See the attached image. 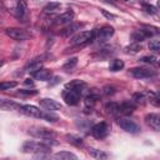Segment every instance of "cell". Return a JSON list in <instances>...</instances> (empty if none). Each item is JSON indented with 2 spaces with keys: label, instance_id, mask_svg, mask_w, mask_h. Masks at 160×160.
<instances>
[{
  "label": "cell",
  "instance_id": "cell-1",
  "mask_svg": "<svg viewBox=\"0 0 160 160\" xmlns=\"http://www.w3.org/2000/svg\"><path fill=\"white\" fill-rule=\"evenodd\" d=\"M22 151L28 154H44L50 151V146L40 141H25L22 144Z\"/></svg>",
  "mask_w": 160,
  "mask_h": 160
},
{
  "label": "cell",
  "instance_id": "cell-2",
  "mask_svg": "<svg viewBox=\"0 0 160 160\" xmlns=\"http://www.w3.org/2000/svg\"><path fill=\"white\" fill-rule=\"evenodd\" d=\"M28 132L34 138H39V139H44V140H52L56 135L52 130L44 128V126H31V128H29Z\"/></svg>",
  "mask_w": 160,
  "mask_h": 160
},
{
  "label": "cell",
  "instance_id": "cell-3",
  "mask_svg": "<svg viewBox=\"0 0 160 160\" xmlns=\"http://www.w3.org/2000/svg\"><path fill=\"white\" fill-rule=\"evenodd\" d=\"M94 34H95L94 31H80L75 36H72L71 44L74 46H79V48L86 46L88 44H90L94 40Z\"/></svg>",
  "mask_w": 160,
  "mask_h": 160
},
{
  "label": "cell",
  "instance_id": "cell-4",
  "mask_svg": "<svg viewBox=\"0 0 160 160\" xmlns=\"http://www.w3.org/2000/svg\"><path fill=\"white\" fill-rule=\"evenodd\" d=\"M62 98L68 105H76L80 101L81 98V89H72V88H66L62 91Z\"/></svg>",
  "mask_w": 160,
  "mask_h": 160
},
{
  "label": "cell",
  "instance_id": "cell-5",
  "mask_svg": "<svg viewBox=\"0 0 160 160\" xmlns=\"http://www.w3.org/2000/svg\"><path fill=\"white\" fill-rule=\"evenodd\" d=\"M5 34L14 39V40H18V41H24V40H28L31 38V34L21 28H8L5 30Z\"/></svg>",
  "mask_w": 160,
  "mask_h": 160
},
{
  "label": "cell",
  "instance_id": "cell-6",
  "mask_svg": "<svg viewBox=\"0 0 160 160\" xmlns=\"http://www.w3.org/2000/svg\"><path fill=\"white\" fill-rule=\"evenodd\" d=\"M118 124H119V126H120L122 130H125V131H128V132H131V134H136V132H139V131L141 130L140 126H139L134 120L128 119V118H121V119H119V120H118Z\"/></svg>",
  "mask_w": 160,
  "mask_h": 160
},
{
  "label": "cell",
  "instance_id": "cell-7",
  "mask_svg": "<svg viewBox=\"0 0 160 160\" xmlns=\"http://www.w3.org/2000/svg\"><path fill=\"white\" fill-rule=\"evenodd\" d=\"M19 111L22 112L26 116H31V118H38V119H42V114L44 111L40 110L39 108L34 106V105H20Z\"/></svg>",
  "mask_w": 160,
  "mask_h": 160
},
{
  "label": "cell",
  "instance_id": "cell-8",
  "mask_svg": "<svg viewBox=\"0 0 160 160\" xmlns=\"http://www.w3.org/2000/svg\"><path fill=\"white\" fill-rule=\"evenodd\" d=\"M109 130L110 129H109V125L106 122H99L91 128V135L96 139H104L108 136Z\"/></svg>",
  "mask_w": 160,
  "mask_h": 160
},
{
  "label": "cell",
  "instance_id": "cell-9",
  "mask_svg": "<svg viewBox=\"0 0 160 160\" xmlns=\"http://www.w3.org/2000/svg\"><path fill=\"white\" fill-rule=\"evenodd\" d=\"M130 74L136 78V79H146V78H150V76H154L155 75V71L154 70H150L148 68H132L130 69Z\"/></svg>",
  "mask_w": 160,
  "mask_h": 160
},
{
  "label": "cell",
  "instance_id": "cell-10",
  "mask_svg": "<svg viewBox=\"0 0 160 160\" xmlns=\"http://www.w3.org/2000/svg\"><path fill=\"white\" fill-rule=\"evenodd\" d=\"M39 102H40V105H41L44 109H46V110H49V111L60 110V109L62 108V105H61L60 102H58V101H56V100H54V99H49V98L40 99V100H39Z\"/></svg>",
  "mask_w": 160,
  "mask_h": 160
},
{
  "label": "cell",
  "instance_id": "cell-11",
  "mask_svg": "<svg viewBox=\"0 0 160 160\" xmlns=\"http://www.w3.org/2000/svg\"><path fill=\"white\" fill-rule=\"evenodd\" d=\"M145 121L146 124L154 129L155 131H159L160 130V115L159 114H155V112H151V114H148L145 116Z\"/></svg>",
  "mask_w": 160,
  "mask_h": 160
},
{
  "label": "cell",
  "instance_id": "cell-12",
  "mask_svg": "<svg viewBox=\"0 0 160 160\" xmlns=\"http://www.w3.org/2000/svg\"><path fill=\"white\" fill-rule=\"evenodd\" d=\"M72 19H74V11L72 10H68V11H65V12H62L59 16L55 18V24H58V25H65V24L71 22Z\"/></svg>",
  "mask_w": 160,
  "mask_h": 160
},
{
  "label": "cell",
  "instance_id": "cell-13",
  "mask_svg": "<svg viewBox=\"0 0 160 160\" xmlns=\"http://www.w3.org/2000/svg\"><path fill=\"white\" fill-rule=\"evenodd\" d=\"M114 35V28L110 25H105L98 30V39L99 40H108Z\"/></svg>",
  "mask_w": 160,
  "mask_h": 160
},
{
  "label": "cell",
  "instance_id": "cell-14",
  "mask_svg": "<svg viewBox=\"0 0 160 160\" xmlns=\"http://www.w3.org/2000/svg\"><path fill=\"white\" fill-rule=\"evenodd\" d=\"M20 105L12 100H9V99H4V98H0V110H16L19 109Z\"/></svg>",
  "mask_w": 160,
  "mask_h": 160
},
{
  "label": "cell",
  "instance_id": "cell-15",
  "mask_svg": "<svg viewBox=\"0 0 160 160\" xmlns=\"http://www.w3.org/2000/svg\"><path fill=\"white\" fill-rule=\"evenodd\" d=\"M136 105L132 101H124L119 105V112L124 114V115H129L135 110Z\"/></svg>",
  "mask_w": 160,
  "mask_h": 160
},
{
  "label": "cell",
  "instance_id": "cell-16",
  "mask_svg": "<svg viewBox=\"0 0 160 160\" xmlns=\"http://www.w3.org/2000/svg\"><path fill=\"white\" fill-rule=\"evenodd\" d=\"M39 69H41V59L40 58H36V59L30 60L26 64V66H25V70L26 71H30V72H35Z\"/></svg>",
  "mask_w": 160,
  "mask_h": 160
},
{
  "label": "cell",
  "instance_id": "cell-17",
  "mask_svg": "<svg viewBox=\"0 0 160 160\" xmlns=\"http://www.w3.org/2000/svg\"><path fill=\"white\" fill-rule=\"evenodd\" d=\"M32 75L38 80H50V78L52 76V74H51V71L49 69H42V68L39 69L38 71L32 72Z\"/></svg>",
  "mask_w": 160,
  "mask_h": 160
},
{
  "label": "cell",
  "instance_id": "cell-18",
  "mask_svg": "<svg viewBox=\"0 0 160 160\" xmlns=\"http://www.w3.org/2000/svg\"><path fill=\"white\" fill-rule=\"evenodd\" d=\"M84 26V24H80V22H74V24H71V25H69V26H66L62 31H61V35L62 36H70L71 34H74L76 30H80L81 28Z\"/></svg>",
  "mask_w": 160,
  "mask_h": 160
},
{
  "label": "cell",
  "instance_id": "cell-19",
  "mask_svg": "<svg viewBox=\"0 0 160 160\" xmlns=\"http://www.w3.org/2000/svg\"><path fill=\"white\" fill-rule=\"evenodd\" d=\"M54 158L55 159H60V160H76L78 156L70 151H60V152H56L54 154Z\"/></svg>",
  "mask_w": 160,
  "mask_h": 160
},
{
  "label": "cell",
  "instance_id": "cell-20",
  "mask_svg": "<svg viewBox=\"0 0 160 160\" xmlns=\"http://www.w3.org/2000/svg\"><path fill=\"white\" fill-rule=\"evenodd\" d=\"M89 154H90L92 158H95V159H100V160H102V159H108V158L110 156L108 152H105V151H102V150L94 149V148H90V149H89Z\"/></svg>",
  "mask_w": 160,
  "mask_h": 160
},
{
  "label": "cell",
  "instance_id": "cell-21",
  "mask_svg": "<svg viewBox=\"0 0 160 160\" xmlns=\"http://www.w3.org/2000/svg\"><path fill=\"white\" fill-rule=\"evenodd\" d=\"M16 12H18V15H19L20 18L24 16V15H26V12H28V5H26V1H25V0H19V1H18Z\"/></svg>",
  "mask_w": 160,
  "mask_h": 160
},
{
  "label": "cell",
  "instance_id": "cell-22",
  "mask_svg": "<svg viewBox=\"0 0 160 160\" xmlns=\"http://www.w3.org/2000/svg\"><path fill=\"white\" fill-rule=\"evenodd\" d=\"M122 68H124V61L120 60V59H114V60H111V62H110V65H109L110 71H119V70H121Z\"/></svg>",
  "mask_w": 160,
  "mask_h": 160
},
{
  "label": "cell",
  "instance_id": "cell-23",
  "mask_svg": "<svg viewBox=\"0 0 160 160\" xmlns=\"http://www.w3.org/2000/svg\"><path fill=\"white\" fill-rule=\"evenodd\" d=\"M131 39L134 40V42H141L142 40L146 39V35L142 31V29H140V30H136V31H134L131 34Z\"/></svg>",
  "mask_w": 160,
  "mask_h": 160
},
{
  "label": "cell",
  "instance_id": "cell-24",
  "mask_svg": "<svg viewBox=\"0 0 160 160\" xmlns=\"http://www.w3.org/2000/svg\"><path fill=\"white\" fill-rule=\"evenodd\" d=\"M59 8H60V2H56V1H51V2H49V4H46V5H45V8H44V11L49 14V12H54V11L59 10Z\"/></svg>",
  "mask_w": 160,
  "mask_h": 160
},
{
  "label": "cell",
  "instance_id": "cell-25",
  "mask_svg": "<svg viewBox=\"0 0 160 160\" xmlns=\"http://www.w3.org/2000/svg\"><path fill=\"white\" fill-rule=\"evenodd\" d=\"M146 95H148V100H149L152 105H155V106H159V105H160V99H159V95H158L156 92L149 91Z\"/></svg>",
  "mask_w": 160,
  "mask_h": 160
},
{
  "label": "cell",
  "instance_id": "cell-26",
  "mask_svg": "<svg viewBox=\"0 0 160 160\" xmlns=\"http://www.w3.org/2000/svg\"><path fill=\"white\" fill-rule=\"evenodd\" d=\"M98 100H99V95H98V94L91 92V94H89V95L85 98V104H86V106L92 108V105H94Z\"/></svg>",
  "mask_w": 160,
  "mask_h": 160
},
{
  "label": "cell",
  "instance_id": "cell-27",
  "mask_svg": "<svg viewBox=\"0 0 160 160\" xmlns=\"http://www.w3.org/2000/svg\"><path fill=\"white\" fill-rule=\"evenodd\" d=\"M106 110H108V112H110L112 115H116V114H119V104L114 102V101L108 102L106 104Z\"/></svg>",
  "mask_w": 160,
  "mask_h": 160
},
{
  "label": "cell",
  "instance_id": "cell-28",
  "mask_svg": "<svg viewBox=\"0 0 160 160\" xmlns=\"http://www.w3.org/2000/svg\"><path fill=\"white\" fill-rule=\"evenodd\" d=\"M16 85H18L16 81H2V82H0V91L10 90V89L15 88Z\"/></svg>",
  "mask_w": 160,
  "mask_h": 160
},
{
  "label": "cell",
  "instance_id": "cell-29",
  "mask_svg": "<svg viewBox=\"0 0 160 160\" xmlns=\"http://www.w3.org/2000/svg\"><path fill=\"white\" fill-rule=\"evenodd\" d=\"M76 64H78V58H71V59H69V60L64 64L62 69L66 70V71H69V70H71L72 68H75Z\"/></svg>",
  "mask_w": 160,
  "mask_h": 160
},
{
  "label": "cell",
  "instance_id": "cell-30",
  "mask_svg": "<svg viewBox=\"0 0 160 160\" xmlns=\"http://www.w3.org/2000/svg\"><path fill=\"white\" fill-rule=\"evenodd\" d=\"M82 86H85V82L82 80H72L66 84V88H72V89H81Z\"/></svg>",
  "mask_w": 160,
  "mask_h": 160
},
{
  "label": "cell",
  "instance_id": "cell-31",
  "mask_svg": "<svg viewBox=\"0 0 160 160\" xmlns=\"http://www.w3.org/2000/svg\"><path fill=\"white\" fill-rule=\"evenodd\" d=\"M132 100L136 102V104H145V100H146V98H145V95L144 94H141V92H135V94H132Z\"/></svg>",
  "mask_w": 160,
  "mask_h": 160
},
{
  "label": "cell",
  "instance_id": "cell-32",
  "mask_svg": "<svg viewBox=\"0 0 160 160\" xmlns=\"http://www.w3.org/2000/svg\"><path fill=\"white\" fill-rule=\"evenodd\" d=\"M42 119L44 120H46V121H51V122H54V121H58V116L56 115H54L51 111H44V114H42Z\"/></svg>",
  "mask_w": 160,
  "mask_h": 160
},
{
  "label": "cell",
  "instance_id": "cell-33",
  "mask_svg": "<svg viewBox=\"0 0 160 160\" xmlns=\"http://www.w3.org/2000/svg\"><path fill=\"white\" fill-rule=\"evenodd\" d=\"M125 50H126V52H132V54H135V52H138V51L141 50V46H140L138 42H132V44H130L129 46H126Z\"/></svg>",
  "mask_w": 160,
  "mask_h": 160
},
{
  "label": "cell",
  "instance_id": "cell-34",
  "mask_svg": "<svg viewBox=\"0 0 160 160\" xmlns=\"http://www.w3.org/2000/svg\"><path fill=\"white\" fill-rule=\"evenodd\" d=\"M66 139H68L69 142H71V144H74V145H76V146H81V145H82L81 138H78V136H74V135H68Z\"/></svg>",
  "mask_w": 160,
  "mask_h": 160
},
{
  "label": "cell",
  "instance_id": "cell-35",
  "mask_svg": "<svg viewBox=\"0 0 160 160\" xmlns=\"http://www.w3.org/2000/svg\"><path fill=\"white\" fill-rule=\"evenodd\" d=\"M140 61L145 64H150V65H158V59L155 56H142Z\"/></svg>",
  "mask_w": 160,
  "mask_h": 160
},
{
  "label": "cell",
  "instance_id": "cell-36",
  "mask_svg": "<svg viewBox=\"0 0 160 160\" xmlns=\"http://www.w3.org/2000/svg\"><path fill=\"white\" fill-rule=\"evenodd\" d=\"M149 49L152 50V51H155V52L160 51V41L159 40H151L149 42Z\"/></svg>",
  "mask_w": 160,
  "mask_h": 160
},
{
  "label": "cell",
  "instance_id": "cell-37",
  "mask_svg": "<svg viewBox=\"0 0 160 160\" xmlns=\"http://www.w3.org/2000/svg\"><path fill=\"white\" fill-rule=\"evenodd\" d=\"M144 9L146 10V12H149V14H151V15H154V14L158 12L156 8L152 6V5H150V4H144Z\"/></svg>",
  "mask_w": 160,
  "mask_h": 160
},
{
  "label": "cell",
  "instance_id": "cell-38",
  "mask_svg": "<svg viewBox=\"0 0 160 160\" xmlns=\"http://www.w3.org/2000/svg\"><path fill=\"white\" fill-rule=\"evenodd\" d=\"M102 92H104L105 95H112V94L115 92V88L106 85V86H104V88H102Z\"/></svg>",
  "mask_w": 160,
  "mask_h": 160
},
{
  "label": "cell",
  "instance_id": "cell-39",
  "mask_svg": "<svg viewBox=\"0 0 160 160\" xmlns=\"http://www.w3.org/2000/svg\"><path fill=\"white\" fill-rule=\"evenodd\" d=\"M19 94H21V95H35V94H38V91L36 90H25V89H21V90H19Z\"/></svg>",
  "mask_w": 160,
  "mask_h": 160
},
{
  "label": "cell",
  "instance_id": "cell-40",
  "mask_svg": "<svg viewBox=\"0 0 160 160\" xmlns=\"http://www.w3.org/2000/svg\"><path fill=\"white\" fill-rule=\"evenodd\" d=\"M101 14H102L106 19H115V18H116V15H115V14H111V12H109V11L104 10V9H101Z\"/></svg>",
  "mask_w": 160,
  "mask_h": 160
},
{
  "label": "cell",
  "instance_id": "cell-41",
  "mask_svg": "<svg viewBox=\"0 0 160 160\" xmlns=\"http://www.w3.org/2000/svg\"><path fill=\"white\" fill-rule=\"evenodd\" d=\"M60 81H61V78H59V76H54L52 81L50 82V86H54L55 84H58V82H60Z\"/></svg>",
  "mask_w": 160,
  "mask_h": 160
},
{
  "label": "cell",
  "instance_id": "cell-42",
  "mask_svg": "<svg viewBox=\"0 0 160 160\" xmlns=\"http://www.w3.org/2000/svg\"><path fill=\"white\" fill-rule=\"evenodd\" d=\"M25 84H26V85H32L34 81H32L31 79H26V80H25Z\"/></svg>",
  "mask_w": 160,
  "mask_h": 160
},
{
  "label": "cell",
  "instance_id": "cell-43",
  "mask_svg": "<svg viewBox=\"0 0 160 160\" xmlns=\"http://www.w3.org/2000/svg\"><path fill=\"white\" fill-rule=\"evenodd\" d=\"M2 65H4V61H2V60H0V68H1Z\"/></svg>",
  "mask_w": 160,
  "mask_h": 160
},
{
  "label": "cell",
  "instance_id": "cell-44",
  "mask_svg": "<svg viewBox=\"0 0 160 160\" xmlns=\"http://www.w3.org/2000/svg\"><path fill=\"white\" fill-rule=\"evenodd\" d=\"M106 1H108V2H110V1H111V0H106Z\"/></svg>",
  "mask_w": 160,
  "mask_h": 160
},
{
  "label": "cell",
  "instance_id": "cell-45",
  "mask_svg": "<svg viewBox=\"0 0 160 160\" xmlns=\"http://www.w3.org/2000/svg\"><path fill=\"white\" fill-rule=\"evenodd\" d=\"M124 1H128V0H124Z\"/></svg>",
  "mask_w": 160,
  "mask_h": 160
}]
</instances>
